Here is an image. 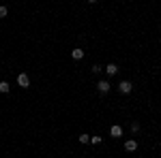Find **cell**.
I'll use <instances>...</instances> for the list:
<instances>
[{
    "label": "cell",
    "mask_w": 161,
    "mask_h": 158,
    "mask_svg": "<svg viewBox=\"0 0 161 158\" xmlns=\"http://www.w3.org/2000/svg\"><path fill=\"white\" fill-rule=\"evenodd\" d=\"M17 85H19V88H28V85H30V77L26 73H19L17 75Z\"/></svg>",
    "instance_id": "6da1fadb"
},
{
    "label": "cell",
    "mask_w": 161,
    "mask_h": 158,
    "mask_svg": "<svg viewBox=\"0 0 161 158\" xmlns=\"http://www.w3.org/2000/svg\"><path fill=\"white\" fill-rule=\"evenodd\" d=\"M118 90H120V92H123V94H129V92H131V90H133V84H131V81H127V79H125V81H120V84H118Z\"/></svg>",
    "instance_id": "7a4b0ae2"
},
{
    "label": "cell",
    "mask_w": 161,
    "mask_h": 158,
    "mask_svg": "<svg viewBox=\"0 0 161 158\" xmlns=\"http://www.w3.org/2000/svg\"><path fill=\"white\" fill-rule=\"evenodd\" d=\"M97 90H99L101 94H108V92H110V81H108V79H101L99 84H97Z\"/></svg>",
    "instance_id": "3957f363"
},
{
    "label": "cell",
    "mask_w": 161,
    "mask_h": 158,
    "mask_svg": "<svg viewBox=\"0 0 161 158\" xmlns=\"http://www.w3.org/2000/svg\"><path fill=\"white\" fill-rule=\"evenodd\" d=\"M125 150H127V152H136L137 150V141L136 139H129V141L125 143Z\"/></svg>",
    "instance_id": "277c9868"
},
{
    "label": "cell",
    "mask_w": 161,
    "mask_h": 158,
    "mask_svg": "<svg viewBox=\"0 0 161 158\" xmlns=\"http://www.w3.org/2000/svg\"><path fill=\"white\" fill-rule=\"evenodd\" d=\"M110 135L112 137H120V135H123V128H120L118 124H114V126L110 128Z\"/></svg>",
    "instance_id": "5b68a950"
},
{
    "label": "cell",
    "mask_w": 161,
    "mask_h": 158,
    "mask_svg": "<svg viewBox=\"0 0 161 158\" xmlns=\"http://www.w3.org/2000/svg\"><path fill=\"white\" fill-rule=\"evenodd\" d=\"M105 73L108 75H116L118 73V66H116V64H108V66H105Z\"/></svg>",
    "instance_id": "8992f818"
},
{
    "label": "cell",
    "mask_w": 161,
    "mask_h": 158,
    "mask_svg": "<svg viewBox=\"0 0 161 158\" xmlns=\"http://www.w3.org/2000/svg\"><path fill=\"white\" fill-rule=\"evenodd\" d=\"M71 56H73V60H82V58H84V51H82V49H73Z\"/></svg>",
    "instance_id": "52a82bcc"
},
{
    "label": "cell",
    "mask_w": 161,
    "mask_h": 158,
    "mask_svg": "<svg viewBox=\"0 0 161 158\" xmlns=\"http://www.w3.org/2000/svg\"><path fill=\"white\" fill-rule=\"evenodd\" d=\"M9 90H11V85H9V81H0V92H2V94H7Z\"/></svg>",
    "instance_id": "ba28073f"
},
{
    "label": "cell",
    "mask_w": 161,
    "mask_h": 158,
    "mask_svg": "<svg viewBox=\"0 0 161 158\" xmlns=\"http://www.w3.org/2000/svg\"><path fill=\"white\" fill-rule=\"evenodd\" d=\"M88 141H90L88 135H80V143H88Z\"/></svg>",
    "instance_id": "9c48e42d"
},
{
    "label": "cell",
    "mask_w": 161,
    "mask_h": 158,
    "mask_svg": "<svg viewBox=\"0 0 161 158\" xmlns=\"http://www.w3.org/2000/svg\"><path fill=\"white\" fill-rule=\"evenodd\" d=\"M9 15V9L7 7H0V17H7Z\"/></svg>",
    "instance_id": "30bf717a"
},
{
    "label": "cell",
    "mask_w": 161,
    "mask_h": 158,
    "mask_svg": "<svg viewBox=\"0 0 161 158\" xmlns=\"http://www.w3.org/2000/svg\"><path fill=\"white\" fill-rule=\"evenodd\" d=\"M137 130H140V124H137V122H133V124H131V133L137 135Z\"/></svg>",
    "instance_id": "8fae6325"
},
{
    "label": "cell",
    "mask_w": 161,
    "mask_h": 158,
    "mask_svg": "<svg viewBox=\"0 0 161 158\" xmlns=\"http://www.w3.org/2000/svg\"><path fill=\"white\" fill-rule=\"evenodd\" d=\"M90 143H95V145H99V143H101V137H92V139H90Z\"/></svg>",
    "instance_id": "7c38bea8"
},
{
    "label": "cell",
    "mask_w": 161,
    "mask_h": 158,
    "mask_svg": "<svg viewBox=\"0 0 161 158\" xmlns=\"http://www.w3.org/2000/svg\"><path fill=\"white\" fill-rule=\"evenodd\" d=\"M92 73H101V64H92Z\"/></svg>",
    "instance_id": "4fadbf2b"
},
{
    "label": "cell",
    "mask_w": 161,
    "mask_h": 158,
    "mask_svg": "<svg viewBox=\"0 0 161 158\" xmlns=\"http://www.w3.org/2000/svg\"><path fill=\"white\" fill-rule=\"evenodd\" d=\"M88 2H90V4H95V2H97V0H88Z\"/></svg>",
    "instance_id": "5bb4252c"
}]
</instances>
